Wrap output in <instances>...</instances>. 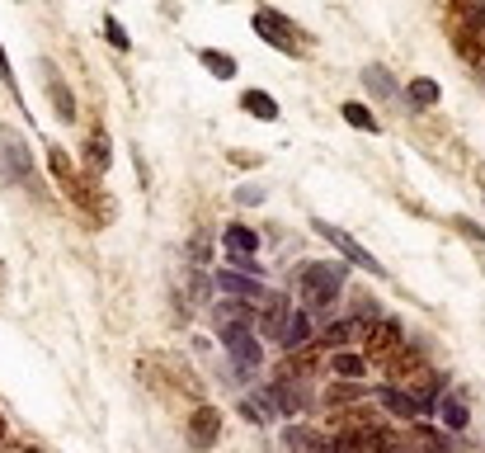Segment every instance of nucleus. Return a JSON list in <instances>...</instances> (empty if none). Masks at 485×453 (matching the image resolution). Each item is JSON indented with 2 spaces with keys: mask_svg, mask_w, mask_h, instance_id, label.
I'll return each mask as SVG.
<instances>
[{
  "mask_svg": "<svg viewBox=\"0 0 485 453\" xmlns=\"http://www.w3.org/2000/svg\"><path fill=\"white\" fill-rule=\"evenodd\" d=\"M340 114H344V123H349V128H363V133H377V128H382V123H377V118H372L363 105H344Z\"/></svg>",
  "mask_w": 485,
  "mask_h": 453,
  "instance_id": "nucleus-26",
  "label": "nucleus"
},
{
  "mask_svg": "<svg viewBox=\"0 0 485 453\" xmlns=\"http://www.w3.org/2000/svg\"><path fill=\"white\" fill-rule=\"evenodd\" d=\"M330 374L358 383V378L368 374V359H363V355H349V349H334V355H330Z\"/></svg>",
  "mask_w": 485,
  "mask_h": 453,
  "instance_id": "nucleus-18",
  "label": "nucleus"
},
{
  "mask_svg": "<svg viewBox=\"0 0 485 453\" xmlns=\"http://www.w3.org/2000/svg\"><path fill=\"white\" fill-rule=\"evenodd\" d=\"M434 416L448 425V430H467V421H471V411H467V397L462 393H453V397H443L438 406H434Z\"/></svg>",
  "mask_w": 485,
  "mask_h": 453,
  "instance_id": "nucleus-15",
  "label": "nucleus"
},
{
  "mask_svg": "<svg viewBox=\"0 0 485 453\" xmlns=\"http://www.w3.org/2000/svg\"><path fill=\"white\" fill-rule=\"evenodd\" d=\"M188 251H194V260L203 264V260H207V232H198V236H194V245H188Z\"/></svg>",
  "mask_w": 485,
  "mask_h": 453,
  "instance_id": "nucleus-32",
  "label": "nucleus"
},
{
  "mask_svg": "<svg viewBox=\"0 0 485 453\" xmlns=\"http://www.w3.org/2000/svg\"><path fill=\"white\" fill-rule=\"evenodd\" d=\"M217 435H222V416L213 406H198L194 416H188V444H194V448H213Z\"/></svg>",
  "mask_w": 485,
  "mask_h": 453,
  "instance_id": "nucleus-9",
  "label": "nucleus"
},
{
  "mask_svg": "<svg viewBox=\"0 0 485 453\" xmlns=\"http://www.w3.org/2000/svg\"><path fill=\"white\" fill-rule=\"evenodd\" d=\"M104 33H109V43H114V48H128V33H123V24H118L114 14L104 19Z\"/></svg>",
  "mask_w": 485,
  "mask_h": 453,
  "instance_id": "nucleus-31",
  "label": "nucleus"
},
{
  "mask_svg": "<svg viewBox=\"0 0 485 453\" xmlns=\"http://www.w3.org/2000/svg\"><path fill=\"white\" fill-rule=\"evenodd\" d=\"M48 95H52V109H57L61 118H76V99H71V90H67V86H61V80H57V76L48 80Z\"/></svg>",
  "mask_w": 485,
  "mask_h": 453,
  "instance_id": "nucleus-24",
  "label": "nucleus"
},
{
  "mask_svg": "<svg viewBox=\"0 0 485 453\" xmlns=\"http://www.w3.org/2000/svg\"><path fill=\"white\" fill-rule=\"evenodd\" d=\"M222 245H226V255H255L260 251V232H250V226H226Z\"/></svg>",
  "mask_w": 485,
  "mask_h": 453,
  "instance_id": "nucleus-16",
  "label": "nucleus"
},
{
  "mask_svg": "<svg viewBox=\"0 0 485 453\" xmlns=\"http://www.w3.org/2000/svg\"><path fill=\"white\" fill-rule=\"evenodd\" d=\"M457 52H462V61H471V67H480V61H485L480 43H471V33H457Z\"/></svg>",
  "mask_w": 485,
  "mask_h": 453,
  "instance_id": "nucleus-30",
  "label": "nucleus"
},
{
  "mask_svg": "<svg viewBox=\"0 0 485 453\" xmlns=\"http://www.w3.org/2000/svg\"><path fill=\"white\" fill-rule=\"evenodd\" d=\"M241 411H245V421H255V425H269L273 416H279V406H273L269 393H250V397H241Z\"/></svg>",
  "mask_w": 485,
  "mask_h": 453,
  "instance_id": "nucleus-19",
  "label": "nucleus"
},
{
  "mask_svg": "<svg viewBox=\"0 0 485 453\" xmlns=\"http://www.w3.org/2000/svg\"><path fill=\"white\" fill-rule=\"evenodd\" d=\"M368 340H372V349H396V345H400V321H396V317L368 321Z\"/></svg>",
  "mask_w": 485,
  "mask_h": 453,
  "instance_id": "nucleus-17",
  "label": "nucleus"
},
{
  "mask_svg": "<svg viewBox=\"0 0 485 453\" xmlns=\"http://www.w3.org/2000/svg\"><path fill=\"white\" fill-rule=\"evenodd\" d=\"M222 345H226L231 364H236V374H255L260 359H264V349H260V331H255V326H231V331H222Z\"/></svg>",
  "mask_w": 485,
  "mask_h": 453,
  "instance_id": "nucleus-2",
  "label": "nucleus"
},
{
  "mask_svg": "<svg viewBox=\"0 0 485 453\" xmlns=\"http://www.w3.org/2000/svg\"><path fill=\"white\" fill-rule=\"evenodd\" d=\"M316 232H321L330 245H334V251H340L349 264H363V270L368 274H387V264H377V255L372 251H363V245H358L349 232H340V226H330V222H316Z\"/></svg>",
  "mask_w": 485,
  "mask_h": 453,
  "instance_id": "nucleus-4",
  "label": "nucleus"
},
{
  "mask_svg": "<svg viewBox=\"0 0 485 453\" xmlns=\"http://www.w3.org/2000/svg\"><path fill=\"white\" fill-rule=\"evenodd\" d=\"M264 393L273 397V406H279V416H297V411H307L311 393H307V378L302 374H292V368H283L279 378H273Z\"/></svg>",
  "mask_w": 485,
  "mask_h": 453,
  "instance_id": "nucleus-3",
  "label": "nucleus"
},
{
  "mask_svg": "<svg viewBox=\"0 0 485 453\" xmlns=\"http://www.w3.org/2000/svg\"><path fill=\"white\" fill-rule=\"evenodd\" d=\"M279 345L288 349V355H302V349L311 345V312H307V307H302V312H292V317H288V326H283Z\"/></svg>",
  "mask_w": 485,
  "mask_h": 453,
  "instance_id": "nucleus-14",
  "label": "nucleus"
},
{
  "mask_svg": "<svg viewBox=\"0 0 485 453\" xmlns=\"http://www.w3.org/2000/svg\"><path fill=\"white\" fill-rule=\"evenodd\" d=\"M0 171H5V180H29V147L10 128H0Z\"/></svg>",
  "mask_w": 485,
  "mask_h": 453,
  "instance_id": "nucleus-6",
  "label": "nucleus"
},
{
  "mask_svg": "<svg viewBox=\"0 0 485 453\" xmlns=\"http://www.w3.org/2000/svg\"><path fill=\"white\" fill-rule=\"evenodd\" d=\"M255 33L279 52H297V29H292L279 10H255Z\"/></svg>",
  "mask_w": 485,
  "mask_h": 453,
  "instance_id": "nucleus-5",
  "label": "nucleus"
},
{
  "mask_svg": "<svg viewBox=\"0 0 485 453\" xmlns=\"http://www.w3.org/2000/svg\"><path fill=\"white\" fill-rule=\"evenodd\" d=\"M288 317H292L288 298H283V293H264V317L255 321V331H260L264 340H279L283 326H288Z\"/></svg>",
  "mask_w": 485,
  "mask_h": 453,
  "instance_id": "nucleus-10",
  "label": "nucleus"
},
{
  "mask_svg": "<svg viewBox=\"0 0 485 453\" xmlns=\"http://www.w3.org/2000/svg\"><path fill=\"white\" fill-rule=\"evenodd\" d=\"M377 402H382L391 416H400V421H425V416H434V406H425L415 393H400V387H382Z\"/></svg>",
  "mask_w": 485,
  "mask_h": 453,
  "instance_id": "nucleus-7",
  "label": "nucleus"
},
{
  "mask_svg": "<svg viewBox=\"0 0 485 453\" xmlns=\"http://www.w3.org/2000/svg\"><path fill=\"white\" fill-rule=\"evenodd\" d=\"M462 19H467V29H485V0H457Z\"/></svg>",
  "mask_w": 485,
  "mask_h": 453,
  "instance_id": "nucleus-28",
  "label": "nucleus"
},
{
  "mask_svg": "<svg viewBox=\"0 0 485 453\" xmlns=\"http://www.w3.org/2000/svg\"><path fill=\"white\" fill-rule=\"evenodd\" d=\"M363 86H368L377 99H396V95H400L396 80L387 76V67H363Z\"/></svg>",
  "mask_w": 485,
  "mask_h": 453,
  "instance_id": "nucleus-21",
  "label": "nucleus"
},
{
  "mask_svg": "<svg viewBox=\"0 0 485 453\" xmlns=\"http://www.w3.org/2000/svg\"><path fill=\"white\" fill-rule=\"evenodd\" d=\"M283 448L288 453H334L325 430H311V425H288L283 430Z\"/></svg>",
  "mask_w": 485,
  "mask_h": 453,
  "instance_id": "nucleus-8",
  "label": "nucleus"
},
{
  "mask_svg": "<svg viewBox=\"0 0 485 453\" xmlns=\"http://www.w3.org/2000/svg\"><path fill=\"white\" fill-rule=\"evenodd\" d=\"M241 109L255 114V118H264V123L279 118V105H273V95H264V90H245V95H241Z\"/></svg>",
  "mask_w": 485,
  "mask_h": 453,
  "instance_id": "nucleus-20",
  "label": "nucleus"
},
{
  "mask_svg": "<svg viewBox=\"0 0 485 453\" xmlns=\"http://www.w3.org/2000/svg\"><path fill=\"white\" fill-rule=\"evenodd\" d=\"M213 326L217 331H231V326H255V307H250L245 298H226L213 307Z\"/></svg>",
  "mask_w": 485,
  "mask_h": 453,
  "instance_id": "nucleus-11",
  "label": "nucleus"
},
{
  "mask_svg": "<svg viewBox=\"0 0 485 453\" xmlns=\"http://www.w3.org/2000/svg\"><path fill=\"white\" fill-rule=\"evenodd\" d=\"M419 448H425V453H467V448H462V444H453V439H443V435H429V430H425V435H419Z\"/></svg>",
  "mask_w": 485,
  "mask_h": 453,
  "instance_id": "nucleus-29",
  "label": "nucleus"
},
{
  "mask_svg": "<svg viewBox=\"0 0 485 453\" xmlns=\"http://www.w3.org/2000/svg\"><path fill=\"white\" fill-rule=\"evenodd\" d=\"M86 152H90V166H95V171H109V137H104V133L90 137Z\"/></svg>",
  "mask_w": 485,
  "mask_h": 453,
  "instance_id": "nucleus-27",
  "label": "nucleus"
},
{
  "mask_svg": "<svg viewBox=\"0 0 485 453\" xmlns=\"http://www.w3.org/2000/svg\"><path fill=\"white\" fill-rule=\"evenodd\" d=\"M344 264H316L307 260L302 270H297V288H302V302H307V312L311 321H321L330 312V302L340 298V288H344Z\"/></svg>",
  "mask_w": 485,
  "mask_h": 453,
  "instance_id": "nucleus-1",
  "label": "nucleus"
},
{
  "mask_svg": "<svg viewBox=\"0 0 485 453\" xmlns=\"http://www.w3.org/2000/svg\"><path fill=\"white\" fill-rule=\"evenodd\" d=\"M410 105L415 109H429V105H438V86H434V80H410Z\"/></svg>",
  "mask_w": 485,
  "mask_h": 453,
  "instance_id": "nucleus-25",
  "label": "nucleus"
},
{
  "mask_svg": "<svg viewBox=\"0 0 485 453\" xmlns=\"http://www.w3.org/2000/svg\"><path fill=\"white\" fill-rule=\"evenodd\" d=\"M217 288H226L231 298H255V302H264V283L255 279V274H241V270H222L217 274Z\"/></svg>",
  "mask_w": 485,
  "mask_h": 453,
  "instance_id": "nucleus-13",
  "label": "nucleus"
},
{
  "mask_svg": "<svg viewBox=\"0 0 485 453\" xmlns=\"http://www.w3.org/2000/svg\"><path fill=\"white\" fill-rule=\"evenodd\" d=\"M368 393H363V383H334V387H325V406H349V402H363Z\"/></svg>",
  "mask_w": 485,
  "mask_h": 453,
  "instance_id": "nucleus-22",
  "label": "nucleus"
},
{
  "mask_svg": "<svg viewBox=\"0 0 485 453\" xmlns=\"http://www.w3.org/2000/svg\"><path fill=\"white\" fill-rule=\"evenodd\" d=\"M0 439H5V416H0Z\"/></svg>",
  "mask_w": 485,
  "mask_h": 453,
  "instance_id": "nucleus-35",
  "label": "nucleus"
},
{
  "mask_svg": "<svg viewBox=\"0 0 485 453\" xmlns=\"http://www.w3.org/2000/svg\"><path fill=\"white\" fill-rule=\"evenodd\" d=\"M0 80H10V61H5V52H0Z\"/></svg>",
  "mask_w": 485,
  "mask_h": 453,
  "instance_id": "nucleus-34",
  "label": "nucleus"
},
{
  "mask_svg": "<svg viewBox=\"0 0 485 453\" xmlns=\"http://www.w3.org/2000/svg\"><path fill=\"white\" fill-rule=\"evenodd\" d=\"M24 453H43V448H24Z\"/></svg>",
  "mask_w": 485,
  "mask_h": 453,
  "instance_id": "nucleus-36",
  "label": "nucleus"
},
{
  "mask_svg": "<svg viewBox=\"0 0 485 453\" xmlns=\"http://www.w3.org/2000/svg\"><path fill=\"white\" fill-rule=\"evenodd\" d=\"M353 340H368V321H363V317L330 321L325 331H321V345H330V349H344V345H353Z\"/></svg>",
  "mask_w": 485,
  "mask_h": 453,
  "instance_id": "nucleus-12",
  "label": "nucleus"
},
{
  "mask_svg": "<svg viewBox=\"0 0 485 453\" xmlns=\"http://www.w3.org/2000/svg\"><path fill=\"white\" fill-rule=\"evenodd\" d=\"M236 199H241V203H260V199H264V190H236Z\"/></svg>",
  "mask_w": 485,
  "mask_h": 453,
  "instance_id": "nucleus-33",
  "label": "nucleus"
},
{
  "mask_svg": "<svg viewBox=\"0 0 485 453\" xmlns=\"http://www.w3.org/2000/svg\"><path fill=\"white\" fill-rule=\"evenodd\" d=\"M203 67L213 71L217 80H231V76H236V57H226V52H213V48H203Z\"/></svg>",
  "mask_w": 485,
  "mask_h": 453,
  "instance_id": "nucleus-23",
  "label": "nucleus"
}]
</instances>
